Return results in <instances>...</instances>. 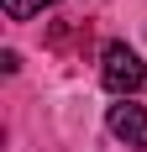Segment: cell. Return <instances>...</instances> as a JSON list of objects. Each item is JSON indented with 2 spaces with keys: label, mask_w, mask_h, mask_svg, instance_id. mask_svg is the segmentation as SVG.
I'll list each match as a JSON object with an SVG mask.
<instances>
[{
  "label": "cell",
  "mask_w": 147,
  "mask_h": 152,
  "mask_svg": "<svg viewBox=\"0 0 147 152\" xmlns=\"http://www.w3.org/2000/svg\"><path fill=\"white\" fill-rule=\"evenodd\" d=\"M100 74H105V89H110V94H126V100H132V94L142 89L147 68H142V58H137L126 42H110V47H105V68H100Z\"/></svg>",
  "instance_id": "obj_1"
},
{
  "label": "cell",
  "mask_w": 147,
  "mask_h": 152,
  "mask_svg": "<svg viewBox=\"0 0 147 152\" xmlns=\"http://www.w3.org/2000/svg\"><path fill=\"white\" fill-rule=\"evenodd\" d=\"M47 5H63V0H0V11L11 16V21H32V16H42Z\"/></svg>",
  "instance_id": "obj_3"
},
{
  "label": "cell",
  "mask_w": 147,
  "mask_h": 152,
  "mask_svg": "<svg viewBox=\"0 0 147 152\" xmlns=\"http://www.w3.org/2000/svg\"><path fill=\"white\" fill-rule=\"evenodd\" d=\"M110 137H121L126 147L147 152V105H137V100H121V105H110Z\"/></svg>",
  "instance_id": "obj_2"
}]
</instances>
